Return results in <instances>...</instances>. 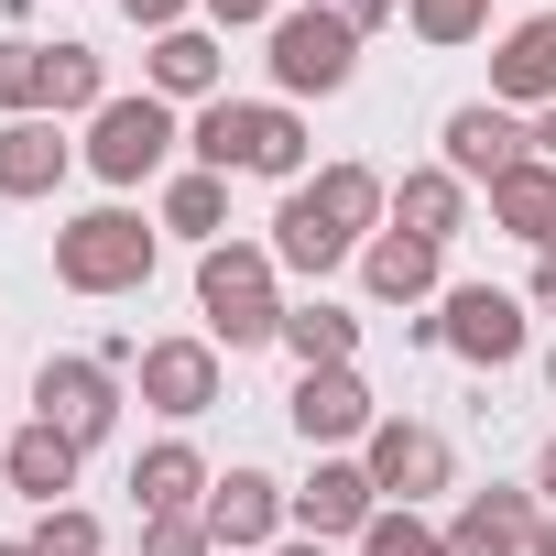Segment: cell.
Here are the masks:
<instances>
[{
  "instance_id": "ba28073f",
  "label": "cell",
  "mask_w": 556,
  "mask_h": 556,
  "mask_svg": "<svg viewBox=\"0 0 556 556\" xmlns=\"http://www.w3.org/2000/svg\"><path fill=\"white\" fill-rule=\"evenodd\" d=\"M34 415H45L55 437H77V447H110V426H121V371H110L99 350H45V361H34Z\"/></svg>"
},
{
  "instance_id": "4dcf8cb0",
  "label": "cell",
  "mask_w": 556,
  "mask_h": 556,
  "mask_svg": "<svg viewBox=\"0 0 556 556\" xmlns=\"http://www.w3.org/2000/svg\"><path fill=\"white\" fill-rule=\"evenodd\" d=\"M142 556H218V534H207V513H153Z\"/></svg>"
},
{
  "instance_id": "4fadbf2b",
  "label": "cell",
  "mask_w": 556,
  "mask_h": 556,
  "mask_svg": "<svg viewBox=\"0 0 556 556\" xmlns=\"http://www.w3.org/2000/svg\"><path fill=\"white\" fill-rule=\"evenodd\" d=\"M207 534H218V556H273L295 534V491L273 469H218L207 480Z\"/></svg>"
},
{
  "instance_id": "836d02e7",
  "label": "cell",
  "mask_w": 556,
  "mask_h": 556,
  "mask_svg": "<svg viewBox=\"0 0 556 556\" xmlns=\"http://www.w3.org/2000/svg\"><path fill=\"white\" fill-rule=\"evenodd\" d=\"M317 12H328V23H350V34H361V45H371V34H382V23H393V12H404V0H317Z\"/></svg>"
},
{
  "instance_id": "484cf974",
  "label": "cell",
  "mask_w": 556,
  "mask_h": 556,
  "mask_svg": "<svg viewBox=\"0 0 556 556\" xmlns=\"http://www.w3.org/2000/svg\"><path fill=\"white\" fill-rule=\"evenodd\" d=\"M121 88H110V55L99 45H55V88H45V121H99Z\"/></svg>"
},
{
  "instance_id": "8d00e7d4",
  "label": "cell",
  "mask_w": 556,
  "mask_h": 556,
  "mask_svg": "<svg viewBox=\"0 0 556 556\" xmlns=\"http://www.w3.org/2000/svg\"><path fill=\"white\" fill-rule=\"evenodd\" d=\"M534 153H545V164H556V110H534Z\"/></svg>"
},
{
  "instance_id": "f546056e",
  "label": "cell",
  "mask_w": 556,
  "mask_h": 556,
  "mask_svg": "<svg viewBox=\"0 0 556 556\" xmlns=\"http://www.w3.org/2000/svg\"><path fill=\"white\" fill-rule=\"evenodd\" d=\"M361 556H447V523H426V513L382 502V513H371V534H361Z\"/></svg>"
},
{
  "instance_id": "9c48e42d",
  "label": "cell",
  "mask_w": 556,
  "mask_h": 556,
  "mask_svg": "<svg viewBox=\"0 0 556 556\" xmlns=\"http://www.w3.org/2000/svg\"><path fill=\"white\" fill-rule=\"evenodd\" d=\"M361 469H371V491L404 502V513H426L437 491H458V447H447V426H426V415H382L371 447H361Z\"/></svg>"
},
{
  "instance_id": "ab89813d",
  "label": "cell",
  "mask_w": 556,
  "mask_h": 556,
  "mask_svg": "<svg viewBox=\"0 0 556 556\" xmlns=\"http://www.w3.org/2000/svg\"><path fill=\"white\" fill-rule=\"evenodd\" d=\"M0 556H34V534H0Z\"/></svg>"
},
{
  "instance_id": "74e56055",
  "label": "cell",
  "mask_w": 556,
  "mask_h": 556,
  "mask_svg": "<svg viewBox=\"0 0 556 556\" xmlns=\"http://www.w3.org/2000/svg\"><path fill=\"white\" fill-rule=\"evenodd\" d=\"M273 556H328V545H317V534H285V545H273Z\"/></svg>"
},
{
  "instance_id": "7c38bea8",
  "label": "cell",
  "mask_w": 556,
  "mask_h": 556,
  "mask_svg": "<svg viewBox=\"0 0 556 556\" xmlns=\"http://www.w3.org/2000/svg\"><path fill=\"white\" fill-rule=\"evenodd\" d=\"M131 393H142L164 426H197V415L229 393V361H218V339H142V361H131Z\"/></svg>"
},
{
  "instance_id": "277c9868",
  "label": "cell",
  "mask_w": 556,
  "mask_h": 556,
  "mask_svg": "<svg viewBox=\"0 0 556 556\" xmlns=\"http://www.w3.org/2000/svg\"><path fill=\"white\" fill-rule=\"evenodd\" d=\"M153 262H164V229H153L142 207H121V197L55 229V285H66V295H142Z\"/></svg>"
},
{
  "instance_id": "ac0fdd59",
  "label": "cell",
  "mask_w": 556,
  "mask_h": 556,
  "mask_svg": "<svg viewBox=\"0 0 556 556\" xmlns=\"http://www.w3.org/2000/svg\"><path fill=\"white\" fill-rule=\"evenodd\" d=\"M77 469H88V447H77V437H55L45 415H23V426H12V447H0V491H23L34 513H55V502L77 491Z\"/></svg>"
},
{
  "instance_id": "f35d334b",
  "label": "cell",
  "mask_w": 556,
  "mask_h": 556,
  "mask_svg": "<svg viewBox=\"0 0 556 556\" xmlns=\"http://www.w3.org/2000/svg\"><path fill=\"white\" fill-rule=\"evenodd\" d=\"M534 556H556V513H545V523H534Z\"/></svg>"
},
{
  "instance_id": "e0dca14e",
  "label": "cell",
  "mask_w": 556,
  "mask_h": 556,
  "mask_svg": "<svg viewBox=\"0 0 556 556\" xmlns=\"http://www.w3.org/2000/svg\"><path fill=\"white\" fill-rule=\"evenodd\" d=\"M361 285H371V306H437L447 295V251L437 240H404V229H371L361 240Z\"/></svg>"
},
{
  "instance_id": "8992f818",
  "label": "cell",
  "mask_w": 556,
  "mask_h": 556,
  "mask_svg": "<svg viewBox=\"0 0 556 556\" xmlns=\"http://www.w3.org/2000/svg\"><path fill=\"white\" fill-rule=\"evenodd\" d=\"M262 77H273V99H339L361 77V34L328 23L317 0H295V12L262 34Z\"/></svg>"
},
{
  "instance_id": "3957f363",
  "label": "cell",
  "mask_w": 556,
  "mask_h": 556,
  "mask_svg": "<svg viewBox=\"0 0 556 556\" xmlns=\"http://www.w3.org/2000/svg\"><path fill=\"white\" fill-rule=\"evenodd\" d=\"M186 153L207 175H273V186H306V121L295 99H207L186 121Z\"/></svg>"
},
{
  "instance_id": "83f0119b",
  "label": "cell",
  "mask_w": 556,
  "mask_h": 556,
  "mask_svg": "<svg viewBox=\"0 0 556 556\" xmlns=\"http://www.w3.org/2000/svg\"><path fill=\"white\" fill-rule=\"evenodd\" d=\"M404 23H415V45L458 55V45H480V34H491V0H404Z\"/></svg>"
},
{
  "instance_id": "1f68e13d",
  "label": "cell",
  "mask_w": 556,
  "mask_h": 556,
  "mask_svg": "<svg viewBox=\"0 0 556 556\" xmlns=\"http://www.w3.org/2000/svg\"><path fill=\"white\" fill-rule=\"evenodd\" d=\"M285 12H295V0H207V23H218V34H251V23L273 34V23H285Z\"/></svg>"
},
{
  "instance_id": "e575fe53",
  "label": "cell",
  "mask_w": 556,
  "mask_h": 556,
  "mask_svg": "<svg viewBox=\"0 0 556 556\" xmlns=\"http://www.w3.org/2000/svg\"><path fill=\"white\" fill-rule=\"evenodd\" d=\"M523 306H545V317H556V251H534V285H523Z\"/></svg>"
},
{
  "instance_id": "6da1fadb",
  "label": "cell",
  "mask_w": 556,
  "mask_h": 556,
  "mask_svg": "<svg viewBox=\"0 0 556 556\" xmlns=\"http://www.w3.org/2000/svg\"><path fill=\"white\" fill-rule=\"evenodd\" d=\"M371 229H393V175L382 164H317L306 186H285V207H273V262L328 285L339 262H361Z\"/></svg>"
},
{
  "instance_id": "d6986e66",
  "label": "cell",
  "mask_w": 556,
  "mask_h": 556,
  "mask_svg": "<svg viewBox=\"0 0 556 556\" xmlns=\"http://www.w3.org/2000/svg\"><path fill=\"white\" fill-rule=\"evenodd\" d=\"M491 99L502 110H556V12H534L491 45Z\"/></svg>"
},
{
  "instance_id": "d590c367",
  "label": "cell",
  "mask_w": 556,
  "mask_h": 556,
  "mask_svg": "<svg viewBox=\"0 0 556 556\" xmlns=\"http://www.w3.org/2000/svg\"><path fill=\"white\" fill-rule=\"evenodd\" d=\"M534 502H545V513H556V437H545V447H534Z\"/></svg>"
},
{
  "instance_id": "d6a6232c",
  "label": "cell",
  "mask_w": 556,
  "mask_h": 556,
  "mask_svg": "<svg viewBox=\"0 0 556 556\" xmlns=\"http://www.w3.org/2000/svg\"><path fill=\"white\" fill-rule=\"evenodd\" d=\"M121 12H131V34H175V23L207 12V0H121Z\"/></svg>"
},
{
  "instance_id": "603a6c76",
  "label": "cell",
  "mask_w": 556,
  "mask_h": 556,
  "mask_svg": "<svg viewBox=\"0 0 556 556\" xmlns=\"http://www.w3.org/2000/svg\"><path fill=\"white\" fill-rule=\"evenodd\" d=\"M273 350H295V371H350V361H361V317H350L339 295H295Z\"/></svg>"
},
{
  "instance_id": "30bf717a",
  "label": "cell",
  "mask_w": 556,
  "mask_h": 556,
  "mask_svg": "<svg viewBox=\"0 0 556 556\" xmlns=\"http://www.w3.org/2000/svg\"><path fill=\"white\" fill-rule=\"evenodd\" d=\"M523 153H534V121H523V110H502V99H458V110L437 121V164H447L469 197H480V186H502Z\"/></svg>"
},
{
  "instance_id": "b9f144b4",
  "label": "cell",
  "mask_w": 556,
  "mask_h": 556,
  "mask_svg": "<svg viewBox=\"0 0 556 556\" xmlns=\"http://www.w3.org/2000/svg\"><path fill=\"white\" fill-rule=\"evenodd\" d=\"M0 447H12V426H0Z\"/></svg>"
},
{
  "instance_id": "2e32d148",
  "label": "cell",
  "mask_w": 556,
  "mask_h": 556,
  "mask_svg": "<svg viewBox=\"0 0 556 556\" xmlns=\"http://www.w3.org/2000/svg\"><path fill=\"white\" fill-rule=\"evenodd\" d=\"M534 523H545L534 480H491V491H469V502H458L447 556H534Z\"/></svg>"
},
{
  "instance_id": "ffe728a7",
  "label": "cell",
  "mask_w": 556,
  "mask_h": 556,
  "mask_svg": "<svg viewBox=\"0 0 556 556\" xmlns=\"http://www.w3.org/2000/svg\"><path fill=\"white\" fill-rule=\"evenodd\" d=\"M66 164H77L66 121H0V197H12V207L55 197V186H66Z\"/></svg>"
},
{
  "instance_id": "7a4b0ae2",
  "label": "cell",
  "mask_w": 556,
  "mask_h": 556,
  "mask_svg": "<svg viewBox=\"0 0 556 556\" xmlns=\"http://www.w3.org/2000/svg\"><path fill=\"white\" fill-rule=\"evenodd\" d=\"M197 317L229 361L285 339V262H273V240H207L197 251Z\"/></svg>"
},
{
  "instance_id": "52a82bcc",
  "label": "cell",
  "mask_w": 556,
  "mask_h": 556,
  "mask_svg": "<svg viewBox=\"0 0 556 556\" xmlns=\"http://www.w3.org/2000/svg\"><path fill=\"white\" fill-rule=\"evenodd\" d=\"M437 350L469 361V371H513V361L534 350V317H523V295H502V285H447V295H437Z\"/></svg>"
},
{
  "instance_id": "9a60e30c",
  "label": "cell",
  "mask_w": 556,
  "mask_h": 556,
  "mask_svg": "<svg viewBox=\"0 0 556 556\" xmlns=\"http://www.w3.org/2000/svg\"><path fill=\"white\" fill-rule=\"evenodd\" d=\"M371 513H382V491H371V469L361 458H317L306 480H295V534H317V545H361L371 534Z\"/></svg>"
},
{
  "instance_id": "44dd1931",
  "label": "cell",
  "mask_w": 556,
  "mask_h": 556,
  "mask_svg": "<svg viewBox=\"0 0 556 556\" xmlns=\"http://www.w3.org/2000/svg\"><path fill=\"white\" fill-rule=\"evenodd\" d=\"M207 480H218V469H207L186 437H153V447L131 458V513H142V523H153V513H207Z\"/></svg>"
},
{
  "instance_id": "5b68a950",
  "label": "cell",
  "mask_w": 556,
  "mask_h": 556,
  "mask_svg": "<svg viewBox=\"0 0 556 556\" xmlns=\"http://www.w3.org/2000/svg\"><path fill=\"white\" fill-rule=\"evenodd\" d=\"M175 142H186V121H175V99H153V88L131 99V88H121V99H110V110L88 121V142H77V164H88L99 186H153V175L175 164Z\"/></svg>"
},
{
  "instance_id": "7402d4cb",
  "label": "cell",
  "mask_w": 556,
  "mask_h": 556,
  "mask_svg": "<svg viewBox=\"0 0 556 556\" xmlns=\"http://www.w3.org/2000/svg\"><path fill=\"white\" fill-rule=\"evenodd\" d=\"M393 229H404V240H437V251H447V240L469 229V186H458L447 164H404V175H393Z\"/></svg>"
},
{
  "instance_id": "8fae6325",
  "label": "cell",
  "mask_w": 556,
  "mask_h": 556,
  "mask_svg": "<svg viewBox=\"0 0 556 556\" xmlns=\"http://www.w3.org/2000/svg\"><path fill=\"white\" fill-rule=\"evenodd\" d=\"M285 426H295L317 458H350V447H371V426H382V393L361 382V361H350V371H295V393H285Z\"/></svg>"
},
{
  "instance_id": "f1b7e54d",
  "label": "cell",
  "mask_w": 556,
  "mask_h": 556,
  "mask_svg": "<svg viewBox=\"0 0 556 556\" xmlns=\"http://www.w3.org/2000/svg\"><path fill=\"white\" fill-rule=\"evenodd\" d=\"M34 556H110V523L88 502H55V513H34Z\"/></svg>"
},
{
  "instance_id": "5bb4252c",
  "label": "cell",
  "mask_w": 556,
  "mask_h": 556,
  "mask_svg": "<svg viewBox=\"0 0 556 556\" xmlns=\"http://www.w3.org/2000/svg\"><path fill=\"white\" fill-rule=\"evenodd\" d=\"M142 88L175 99V110H186V99H197V110L229 99V45H218V23H175V34H153V45H142Z\"/></svg>"
},
{
  "instance_id": "cb8c5ba5",
  "label": "cell",
  "mask_w": 556,
  "mask_h": 556,
  "mask_svg": "<svg viewBox=\"0 0 556 556\" xmlns=\"http://www.w3.org/2000/svg\"><path fill=\"white\" fill-rule=\"evenodd\" d=\"M480 197H491V229H513L523 251H556V164H545V153H523V164H513L502 186H480Z\"/></svg>"
},
{
  "instance_id": "d4e9b609",
  "label": "cell",
  "mask_w": 556,
  "mask_h": 556,
  "mask_svg": "<svg viewBox=\"0 0 556 556\" xmlns=\"http://www.w3.org/2000/svg\"><path fill=\"white\" fill-rule=\"evenodd\" d=\"M153 229H175V240H229V175H207V164H186V175H164V207H153Z\"/></svg>"
},
{
  "instance_id": "4316f807",
  "label": "cell",
  "mask_w": 556,
  "mask_h": 556,
  "mask_svg": "<svg viewBox=\"0 0 556 556\" xmlns=\"http://www.w3.org/2000/svg\"><path fill=\"white\" fill-rule=\"evenodd\" d=\"M45 88H55V45L0 34V121H45Z\"/></svg>"
},
{
  "instance_id": "60d3db41",
  "label": "cell",
  "mask_w": 556,
  "mask_h": 556,
  "mask_svg": "<svg viewBox=\"0 0 556 556\" xmlns=\"http://www.w3.org/2000/svg\"><path fill=\"white\" fill-rule=\"evenodd\" d=\"M545 393H556V350H545Z\"/></svg>"
}]
</instances>
